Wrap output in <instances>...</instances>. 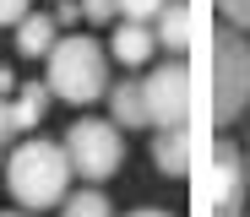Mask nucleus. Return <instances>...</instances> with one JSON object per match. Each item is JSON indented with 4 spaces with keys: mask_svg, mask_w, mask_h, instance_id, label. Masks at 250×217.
Masks as SVG:
<instances>
[{
    "mask_svg": "<svg viewBox=\"0 0 250 217\" xmlns=\"http://www.w3.org/2000/svg\"><path fill=\"white\" fill-rule=\"evenodd\" d=\"M0 168H6V158H0Z\"/></svg>",
    "mask_w": 250,
    "mask_h": 217,
    "instance_id": "23",
    "label": "nucleus"
},
{
    "mask_svg": "<svg viewBox=\"0 0 250 217\" xmlns=\"http://www.w3.org/2000/svg\"><path fill=\"white\" fill-rule=\"evenodd\" d=\"M65 152H71V168L82 179H109V174L125 163V136L114 119H76L65 130Z\"/></svg>",
    "mask_w": 250,
    "mask_h": 217,
    "instance_id": "4",
    "label": "nucleus"
},
{
    "mask_svg": "<svg viewBox=\"0 0 250 217\" xmlns=\"http://www.w3.org/2000/svg\"><path fill=\"white\" fill-rule=\"evenodd\" d=\"M44 81H49V93L76 103V109H87L109 93V60H104V43L93 38H82V33H65L55 38V49L44 55Z\"/></svg>",
    "mask_w": 250,
    "mask_h": 217,
    "instance_id": "2",
    "label": "nucleus"
},
{
    "mask_svg": "<svg viewBox=\"0 0 250 217\" xmlns=\"http://www.w3.org/2000/svg\"><path fill=\"white\" fill-rule=\"evenodd\" d=\"M250 103V43L223 27L212 38V119L218 125H234Z\"/></svg>",
    "mask_w": 250,
    "mask_h": 217,
    "instance_id": "3",
    "label": "nucleus"
},
{
    "mask_svg": "<svg viewBox=\"0 0 250 217\" xmlns=\"http://www.w3.org/2000/svg\"><path fill=\"white\" fill-rule=\"evenodd\" d=\"M71 152L65 141H44V136H33L22 141L11 158H6V190L17 206L27 212H44V206H60L65 201V185H71Z\"/></svg>",
    "mask_w": 250,
    "mask_h": 217,
    "instance_id": "1",
    "label": "nucleus"
},
{
    "mask_svg": "<svg viewBox=\"0 0 250 217\" xmlns=\"http://www.w3.org/2000/svg\"><path fill=\"white\" fill-rule=\"evenodd\" d=\"M27 17V0H0V27H17Z\"/></svg>",
    "mask_w": 250,
    "mask_h": 217,
    "instance_id": "17",
    "label": "nucleus"
},
{
    "mask_svg": "<svg viewBox=\"0 0 250 217\" xmlns=\"http://www.w3.org/2000/svg\"><path fill=\"white\" fill-rule=\"evenodd\" d=\"M142 98H147V125H158V130L185 125L190 119V65L185 60L152 65V76L142 81Z\"/></svg>",
    "mask_w": 250,
    "mask_h": 217,
    "instance_id": "5",
    "label": "nucleus"
},
{
    "mask_svg": "<svg viewBox=\"0 0 250 217\" xmlns=\"http://www.w3.org/2000/svg\"><path fill=\"white\" fill-rule=\"evenodd\" d=\"M152 163L169 174V179H180V174L190 168V136H185V125L158 130V141H152Z\"/></svg>",
    "mask_w": 250,
    "mask_h": 217,
    "instance_id": "10",
    "label": "nucleus"
},
{
    "mask_svg": "<svg viewBox=\"0 0 250 217\" xmlns=\"http://www.w3.org/2000/svg\"><path fill=\"white\" fill-rule=\"evenodd\" d=\"M76 17H82V6H71V0H60V11H55V22H60V27H71Z\"/></svg>",
    "mask_w": 250,
    "mask_h": 217,
    "instance_id": "19",
    "label": "nucleus"
},
{
    "mask_svg": "<svg viewBox=\"0 0 250 217\" xmlns=\"http://www.w3.org/2000/svg\"><path fill=\"white\" fill-rule=\"evenodd\" d=\"M17 136V119H11V98H0V147Z\"/></svg>",
    "mask_w": 250,
    "mask_h": 217,
    "instance_id": "18",
    "label": "nucleus"
},
{
    "mask_svg": "<svg viewBox=\"0 0 250 217\" xmlns=\"http://www.w3.org/2000/svg\"><path fill=\"white\" fill-rule=\"evenodd\" d=\"M245 179H250V163L239 158L234 141L212 147V217H239L245 212Z\"/></svg>",
    "mask_w": 250,
    "mask_h": 217,
    "instance_id": "6",
    "label": "nucleus"
},
{
    "mask_svg": "<svg viewBox=\"0 0 250 217\" xmlns=\"http://www.w3.org/2000/svg\"><path fill=\"white\" fill-rule=\"evenodd\" d=\"M55 49V17H22L17 22V55H27V60H44Z\"/></svg>",
    "mask_w": 250,
    "mask_h": 217,
    "instance_id": "11",
    "label": "nucleus"
},
{
    "mask_svg": "<svg viewBox=\"0 0 250 217\" xmlns=\"http://www.w3.org/2000/svg\"><path fill=\"white\" fill-rule=\"evenodd\" d=\"M0 217H33V212H27V206H22V212H0Z\"/></svg>",
    "mask_w": 250,
    "mask_h": 217,
    "instance_id": "22",
    "label": "nucleus"
},
{
    "mask_svg": "<svg viewBox=\"0 0 250 217\" xmlns=\"http://www.w3.org/2000/svg\"><path fill=\"white\" fill-rule=\"evenodd\" d=\"M49 81H27V87H17V98H11V119H17V130H33L38 119L49 114Z\"/></svg>",
    "mask_w": 250,
    "mask_h": 217,
    "instance_id": "12",
    "label": "nucleus"
},
{
    "mask_svg": "<svg viewBox=\"0 0 250 217\" xmlns=\"http://www.w3.org/2000/svg\"><path fill=\"white\" fill-rule=\"evenodd\" d=\"M114 6H120L125 22H152V17L163 11V0H114Z\"/></svg>",
    "mask_w": 250,
    "mask_h": 217,
    "instance_id": "14",
    "label": "nucleus"
},
{
    "mask_svg": "<svg viewBox=\"0 0 250 217\" xmlns=\"http://www.w3.org/2000/svg\"><path fill=\"white\" fill-rule=\"evenodd\" d=\"M109 49H114V60H120V65H147V55L158 49V33H152L147 22H120Z\"/></svg>",
    "mask_w": 250,
    "mask_h": 217,
    "instance_id": "7",
    "label": "nucleus"
},
{
    "mask_svg": "<svg viewBox=\"0 0 250 217\" xmlns=\"http://www.w3.org/2000/svg\"><path fill=\"white\" fill-rule=\"evenodd\" d=\"M152 22H158V49H169V55L190 49V6L185 0H163V11Z\"/></svg>",
    "mask_w": 250,
    "mask_h": 217,
    "instance_id": "8",
    "label": "nucleus"
},
{
    "mask_svg": "<svg viewBox=\"0 0 250 217\" xmlns=\"http://www.w3.org/2000/svg\"><path fill=\"white\" fill-rule=\"evenodd\" d=\"M109 109L120 130H142L147 125V98H142V81H114L109 87Z\"/></svg>",
    "mask_w": 250,
    "mask_h": 217,
    "instance_id": "9",
    "label": "nucleus"
},
{
    "mask_svg": "<svg viewBox=\"0 0 250 217\" xmlns=\"http://www.w3.org/2000/svg\"><path fill=\"white\" fill-rule=\"evenodd\" d=\"M60 217H114V206H109V196L93 185V190H76V196H65Z\"/></svg>",
    "mask_w": 250,
    "mask_h": 217,
    "instance_id": "13",
    "label": "nucleus"
},
{
    "mask_svg": "<svg viewBox=\"0 0 250 217\" xmlns=\"http://www.w3.org/2000/svg\"><path fill=\"white\" fill-rule=\"evenodd\" d=\"M114 0H82V17H87V22H114Z\"/></svg>",
    "mask_w": 250,
    "mask_h": 217,
    "instance_id": "16",
    "label": "nucleus"
},
{
    "mask_svg": "<svg viewBox=\"0 0 250 217\" xmlns=\"http://www.w3.org/2000/svg\"><path fill=\"white\" fill-rule=\"evenodd\" d=\"M11 87H17V76H11V65H0V98H6Z\"/></svg>",
    "mask_w": 250,
    "mask_h": 217,
    "instance_id": "21",
    "label": "nucleus"
},
{
    "mask_svg": "<svg viewBox=\"0 0 250 217\" xmlns=\"http://www.w3.org/2000/svg\"><path fill=\"white\" fill-rule=\"evenodd\" d=\"M245 163H250V158H245Z\"/></svg>",
    "mask_w": 250,
    "mask_h": 217,
    "instance_id": "24",
    "label": "nucleus"
},
{
    "mask_svg": "<svg viewBox=\"0 0 250 217\" xmlns=\"http://www.w3.org/2000/svg\"><path fill=\"white\" fill-rule=\"evenodd\" d=\"M218 11L229 27H250V0H218Z\"/></svg>",
    "mask_w": 250,
    "mask_h": 217,
    "instance_id": "15",
    "label": "nucleus"
},
{
    "mask_svg": "<svg viewBox=\"0 0 250 217\" xmlns=\"http://www.w3.org/2000/svg\"><path fill=\"white\" fill-rule=\"evenodd\" d=\"M125 217H174V212H163V206H136V212H125Z\"/></svg>",
    "mask_w": 250,
    "mask_h": 217,
    "instance_id": "20",
    "label": "nucleus"
}]
</instances>
